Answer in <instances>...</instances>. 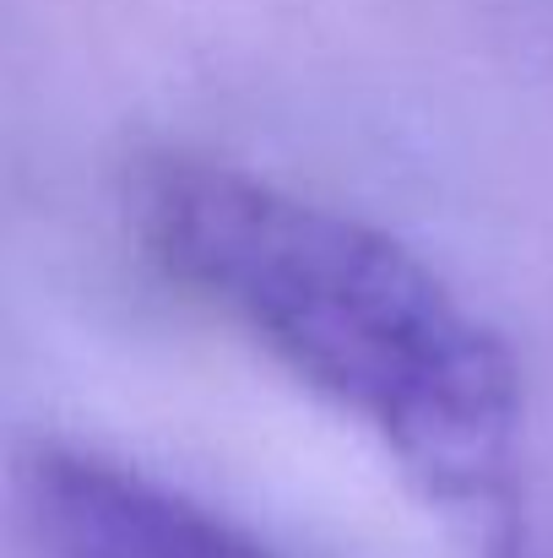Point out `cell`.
<instances>
[{
    "instance_id": "7a4b0ae2",
    "label": "cell",
    "mask_w": 553,
    "mask_h": 558,
    "mask_svg": "<svg viewBox=\"0 0 553 558\" xmlns=\"http://www.w3.org/2000/svg\"><path fill=\"white\" fill-rule=\"evenodd\" d=\"M27 515L49 558H277L180 488L71 445L33 456Z\"/></svg>"
},
{
    "instance_id": "6da1fadb",
    "label": "cell",
    "mask_w": 553,
    "mask_h": 558,
    "mask_svg": "<svg viewBox=\"0 0 553 558\" xmlns=\"http://www.w3.org/2000/svg\"><path fill=\"white\" fill-rule=\"evenodd\" d=\"M136 222L169 282L359 423L423 494L489 505L505 488L516 359L401 239L195 158L147 169Z\"/></svg>"
}]
</instances>
